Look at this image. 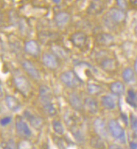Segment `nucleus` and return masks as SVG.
I'll return each mask as SVG.
<instances>
[{
    "instance_id": "obj_1",
    "label": "nucleus",
    "mask_w": 137,
    "mask_h": 149,
    "mask_svg": "<svg viewBox=\"0 0 137 149\" xmlns=\"http://www.w3.org/2000/svg\"><path fill=\"white\" fill-rule=\"evenodd\" d=\"M38 99L44 113L49 116H56L58 112L52 101V92L48 86L46 85H41L40 86Z\"/></svg>"
},
{
    "instance_id": "obj_2",
    "label": "nucleus",
    "mask_w": 137,
    "mask_h": 149,
    "mask_svg": "<svg viewBox=\"0 0 137 149\" xmlns=\"http://www.w3.org/2000/svg\"><path fill=\"white\" fill-rule=\"evenodd\" d=\"M126 19V13L123 9L112 7L103 17V23L106 27L113 30L118 24L123 23Z\"/></svg>"
},
{
    "instance_id": "obj_3",
    "label": "nucleus",
    "mask_w": 137,
    "mask_h": 149,
    "mask_svg": "<svg viewBox=\"0 0 137 149\" xmlns=\"http://www.w3.org/2000/svg\"><path fill=\"white\" fill-rule=\"evenodd\" d=\"M59 80L65 87L71 89L79 88L84 83L79 75L72 70H66L62 72L59 75Z\"/></svg>"
},
{
    "instance_id": "obj_4",
    "label": "nucleus",
    "mask_w": 137,
    "mask_h": 149,
    "mask_svg": "<svg viewBox=\"0 0 137 149\" xmlns=\"http://www.w3.org/2000/svg\"><path fill=\"white\" fill-rule=\"evenodd\" d=\"M109 134L119 144H126V134L124 129L119 121L115 119H111L107 121Z\"/></svg>"
},
{
    "instance_id": "obj_5",
    "label": "nucleus",
    "mask_w": 137,
    "mask_h": 149,
    "mask_svg": "<svg viewBox=\"0 0 137 149\" xmlns=\"http://www.w3.org/2000/svg\"><path fill=\"white\" fill-rule=\"evenodd\" d=\"M30 124L25 119L17 116L15 120V130L19 137L23 140H29L32 137V130Z\"/></svg>"
},
{
    "instance_id": "obj_6",
    "label": "nucleus",
    "mask_w": 137,
    "mask_h": 149,
    "mask_svg": "<svg viewBox=\"0 0 137 149\" xmlns=\"http://www.w3.org/2000/svg\"><path fill=\"white\" fill-rule=\"evenodd\" d=\"M98 61L99 66L105 72L107 73H113L116 72L118 68V61L113 57H110L107 54H102L100 53L98 56Z\"/></svg>"
},
{
    "instance_id": "obj_7",
    "label": "nucleus",
    "mask_w": 137,
    "mask_h": 149,
    "mask_svg": "<svg viewBox=\"0 0 137 149\" xmlns=\"http://www.w3.org/2000/svg\"><path fill=\"white\" fill-rule=\"evenodd\" d=\"M13 83L19 93L24 96H27L31 90L29 79L23 74H16L13 77Z\"/></svg>"
},
{
    "instance_id": "obj_8",
    "label": "nucleus",
    "mask_w": 137,
    "mask_h": 149,
    "mask_svg": "<svg viewBox=\"0 0 137 149\" xmlns=\"http://www.w3.org/2000/svg\"><path fill=\"white\" fill-rule=\"evenodd\" d=\"M41 62L49 70L55 71L60 67V58L52 52H44L41 55Z\"/></svg>"
},
{
    "instance_id": "obj_9",
    "label": "nucleus",
    "mask_w": 137,
    "mask_h": 149,
    "mask_svg": "<svg viewBox=\"0 0 137 149\" xmlns=\"http://www.w3.org/2000/svg\"><path fill=\"white\" fill-rule=\"evenodd\" d=\"M71 44L79 50H85L88 44V36L83 31H77L70 36Z\"/></svg>"
},
{
    "instance_id": "obj_10",
    "label": "nucleus",
    "mask_w": 137,
    "mask_h": 149,
    "mask_svg": "<svg viewBox=\"0 0 137 149\" xmlns=\"http://www.w3.org/2000/svg\"><path fill=\"white\" fill-rule=\"evenodd\" d=\"M23 118L27 121L30 127L36 130H41L44 125V121L41 116L32 113L30 110H25L23 113Z\"/></svg>"
},
{
    "instance_id": "obj_11",
    "label": "nucleus",
    "mask_w": 137,
    "mask_h": 149,
    "mask_svg": "<svg viewBox=\"0 0 137 149\" xmlns=\"http://www.w3.org/2000/svg\"><path fill=\"white\" fill-rule=\"evenodd\" d=\"M20 65L23 71L30 79L34 81H39L41 79V73L39 70L37 69V68L33 64L31 61L28 59H23V61H21Z\"/></svg>"
},
{
    "instance_id": "obj_12",
    "label": "nucleus",
    "mask_w": 137,
    "mask_h": 149,
    "mask_svg": "<svg viewBox=\"0 0 137 149\" xmlns=\"http://www.w3.org/2000/svg\"><path fill=\"white\" fill-rule=\"evenodd\" d=\"M93 127L96 134L103 138L104 140H107L109 136V130L107 127V123L100 117H98L93 120Z\"/></svg>"
},
{
    "instance_id": "obj_13",
    "label": "nucleus",
    "mask_w": 137,
    "mask_h": 149,
    "mask_svg": "<svg viewBox=\"0 0 137 149\" xmlns=\"http://www.w3.org/2000/svg\"><path fill=\"white\" fill-rule=\"evenodd\" d=\"M68 102L73 110L80 112L84 110V100L76 92L70 93L68 95Z\"/></svg>"
},
{
    "instance_id": "obj_14",
    "label": "nucleus",
    "mask_w": 137,
    "mask_h": 149,
    "mask_svg": "<svg viewBox=\"0 0 137 149\" xmlns=\"http://www.w3.org/2000/svg\"><path fill=\"white\" fill-rule=\"evenodd\" d=\"M71 20V16L70 13L66 11H60L57 13L54 17L55 24L59 29L66 27Z\"/></svg>"
},
{
    "instance_id": "obj_15",
    "label": "nucleus",
    "mask_w": 137,
    "mask_h": 149,
    "mask_svg": "<svg viewBox=\"0 0 137 149\" xmlns=\"http://www.w3.org/2000/svg\"><path fill=\"white\" fill-rule=\"evenodd\" d=\"M24 51L29 55L37 58L41 54V46L35 40H29L24 44Z\"/></svg>"
},
{
    "instance_id": "obj_16",
    "label": "nucleus",
    "mask_w": 137,
    "mask_h": 149,
    "mask_svg": "<svg viewBox=\"0 0 137 149\" xmlns=\"http://www.w3.org/2000/svg\"><path fill=\"white\" fill-rule=\"evenodd\" d=\"M84 109L90 114H96L99 109L98 100L93 97V95L86 96L84 99Z\"/></svg>"
},
{
    "instance_id": "obj_17",
    "label": "nucleus",
    "mask_w": 137,
    "mask_h": 149,
    "mask_svg": "<svg viewBox=\"0 0 137 149\" xmlns=\"http://www.w3.org/2000/svg\"><path fill=\"white\" fill-rule=\"evenodd\" d=\"M105 9V5L103 0H92L86 9V12L90 15L96 16L102 13Z\"/></svg>"
},
{
    "instance_id": "obj_18",
    "label": "nucleus",
    "mask_w": 137,
    "mask_h": 149,
    "mask_svg": "<svg viewBox=\"0 0 137 149\" xmlns=\"http://www.w3.org/2000/svg\"><path fill=\"white\" fill-rule=\"evenodd\" d=\"M100 105L104 109L107 110H114L116 109L118 103L115 95L105 94L100 97Z\"/></svg>"
},
{
    "instance_id": "obj_19",
    "label": "nucleus",
    "mask_w": 137,
    "mask_h": 149,
    "mask_svg": "<svg viewBox=\"0 0 137 149\" xmlns=\"http://www.w3.org/2000/svg\"><path fill=\"white\" fill-rule=\"evenodd\" d=\"M96 43L98 45L104 47L112 46L115 43V38L112 34L108 33H100L96 37Z\"/></svg>"
},
{
    "instance_id": "obj_20",
    "label": "nucleus",
    "mask_w": 137,
    "mask_h": 149,
    "mask_svg": "<svg viewBox=\"0 0 137 149\" xmlns=\"http://www.w3.org/2000/svg\"><path fill=\"white\" fill-rule=\"evenodd\" d=\"M109 90L115 96H121L126 93V86L122 81H115L109 84Z\"/></svg>"
},
{
    "instance_id": "obj_21",
    "label": "nucleus",
    "mask_w": 137,
    "mask_h": 149,
    "mask_svg": "<svg viewBox=\"0 0 137 149\" xmlns=\"http://www.w3.org/2000/svg\"><path fill=\"white\" fill-rule=\"evenodd\" d=\"M5 103L7 108L12 112L19 111L21 108V103L18 99L13 95H6L5 96Z\"/></svg>"
},
{
    "instance_id": "obj_22",
    "label": "nucleus",
    "mask_w": 137,
    "mask_h": 149,
    "mask_svg": "<svg viewBox=\"0 0 137 149\" xmlns=\"http://www.w3.org/2000/svg\"><path fill=\"white\" fill-rule=\"evenodd\" d=\"M136 73L134 68H132L130 67L126 68L122 72V78L123 79L124 82L130 84L132 82H134L136 79Z\"/></svg>"
},
{
    "instance_id": "obj_23",
    "label": "nucleus",
    "mask_w": 137,
    "mask_h": 149,
    "mask_svg": "<svg viewBox=\"0 0 137 149\" xmlns=\"http://www.w3.org/2000/svg\"><path fill=\"white\" fill-rule=\"evenodd\" d=\"M70 129L71 133H72V136L76 140V141L78 142L79 144H84V142H85V135H84V131L77 125L73 126Z\"/></svg>"
},
{
    "instance_id": "obj_24",
    "label": "nucleus",
    "mask_w": 137,
    "mask_h": 149,
    "mask_svg": "<svg viewBox=\"0 0 137 149\" xmlns=\"http://www.w3.org/2000/svg\"><path fill=\"white\" fill-rule=\"evenodd\" d=\"M86 91L91 95H99L103 93L104 88L100 85L94 82H90L86 86Z\"/></svg>"
},
{
    "instance_id": "obj_25",
    "label": "nucleus",
    "mask_w": 137,
    "mask_h": 149,
    "mask_svg": "<svg viewBox=\"0 0 137 149\" xmlns=\"http://www.w3.org/2000/svg\"><path fill=\"white\" fill-rule=\"evenodd\" d=\"M51 49L54 53L58 56L60 59H67L69 58V52L63 47L54 44L51 45Z\"/></svg>"
},
{
    "instance_id": "obj_26",
    "label": "nucleus",
    "mask_w": 137,
    "mask_h": 149,
    "mask_svg": "<svg viewBox=\"0 0 137 149\" xmlns=\"http://www.w3.org/2000/svg\"><path fill=\"white\" fill-rule=\"evenodd\" d=\"M126 102L129 106L134 108H137V92L133 89H129L127 91Z\"/></svg>"
},
{
    "instance_id": "obj_27",
    "label": "nucleus",
    "mask_w": 137,
    "mask_h": 149,
    "mask_svg": "<svg viewBox=\"0 0 137 149\" xmlns=\"http://www.w3.org/2000/svg\"><path fill=\"white\" fill-rule=\"evenodd\" d=\"M51 127H52V129H53L54 132L56 133V134H57L58 135L63 136V135H64V134H65V127H64L63 123H62L60 120H53L52 122H51Z\"/></svg>"
},
{
    "instance_id": "obj_28",
    "label": "nucleus",
    "mask_w": 137,
    "mask_h": 149,
    "mask_svg": "<svg viewBox=\"0 0 137 149\" xmlns=\"http://www.w3.org/2000/svg\"><path fill=\"white\" fill-rule=\"evenodd\" d=\"M91 144L93 148H105V145L104 144V139L99 137V136H98V135L95 137H93V138L91 139Z\"/></svg>"
},
{
    "instance_id": "obj_29",
    "label": "nucleus",
    "mask_w": 137,
    "mask_h": 149,
    "mask_svg": "<svg viewBox=\"0 0 137 149\" xmlns=\"http://www.w3.org/2000/svg\"><path fill=\"white\" fill-rule=\"evenodd\" d=\"M129 120H130V126L132 131H133L134 136L137 137V116L132 113L130 115Z\"/></svg>"
},
{
    "instance_id": "obj_30",
    "label": "nucleus",
    "mask_w": 137,
    "mask_h": 149,
    "mask_svg": "<svg viewBox=\"0 0 137 149\" xmlns=\"http://www.w3.org/2000/svg\"><path fill=\"white\" fill-rule=\"evenodd\" d=\"M2 144H5V146H2V148H16V145L15 144L13 140L9 139L6 141V143H2Z\"/></svg>"
},
{
    "instance_id": "obj_31",
    "label": "nucleus",
    "mask_w": 137,
    "mask_h": 149,
    "mask_svg": "<svg viewBox=\"0 0 137 149\" xmlns=\"http://www.w3.org/2000/svg\"><path fill=\"white\" fill-rule=\"evenodd\" d=\"M12 117L10 116H6L2 117L1 119V125L2 127H6V126L9 125V123H11Z\"/></svg>"
},
{
    "instance_id": "obj_32",
    "label": "nucleus",
    "mask_w": 137,
    "mask_h": 149,
    "mask_svg": "<svg viewBox=\"0 0 137 149\" xmlns=\"http://www.w3.org/2000/svg\"><path fill=\"white\" fill-rule=\"evenodd\" d=\"M116 3L118 5V6L121 9H126L127 8V2L126 0H116Z\"/></svg>"
},
{
    "instance_id": "obj_33",
    "label": "nucleus",
    "mask_w": 137,
    "mask_h": 149,
    "mask_svg": "<svg viewBox=\"0 0 137 149\" xmlns=\"http://www.w3.org/2000/svg\"><path fill=\"white\" fill-rule=\"evenodd\" d=\"M129 148L133 149H137V142L136 141L129 142Z\"/></svg>"
},
{
    "instance_id": "obj_34",
    "label": "nucleus",
    "mask_w": 137,
    "mask_h": 149,
    "mask_svg": "<svg viewBox=\"0 0 137 149\" xmlns=\"http://www.w3.org/2000/svg\"><path fill=\"white\" fill-rule=\"evenodd\" d=\"M134 70H135L136 73L137 74V56L135 59V61H134Z\"/></svg>"
},
{
    "instance_id": "obj_35",
    "label": "nucleus",
    "mask_w": 137,
    "mask_h": 149,
    "mask_svg": "<svg viewBox=\"0 0 137 149\" xmlns=\"http://www.w3.org/2000/svg\"><path fill=\"white\" fill-rule=\"evenodd\" d=\"M129 2L133 6H137V0H129Z\"/></svg>"
},
{
    "instance_id": "obj_36",
    "label": "nucleus",
    "mask_w": 137,
    "mask_h": 149,
    "mask_svg": "<svg viewBox=\"0 0 137 149\" xmlns=\"http://www.w3.org/2000/svg\"><path fill=\"white\" fill-rule=\"evenodd\" d=\"M51 1L52 2H54L55 4H59L62 2V0H51Z\"/></svg>"
},
{
    "instance_id": "obj_37",
    "label": "nucleus",
    "mask_w": 137,
    "mask_h": 149,
    "mask_svg": "<svg viewBox=\"0 0 137 149\" xmlns=\"http://www.w3.org/2000/svg\"><path fill=\"white\" fill-rule=\"evenodd\" d=\"M104 2H108V1H110V0H103Z\"/></svg>"
}]
</instances>
